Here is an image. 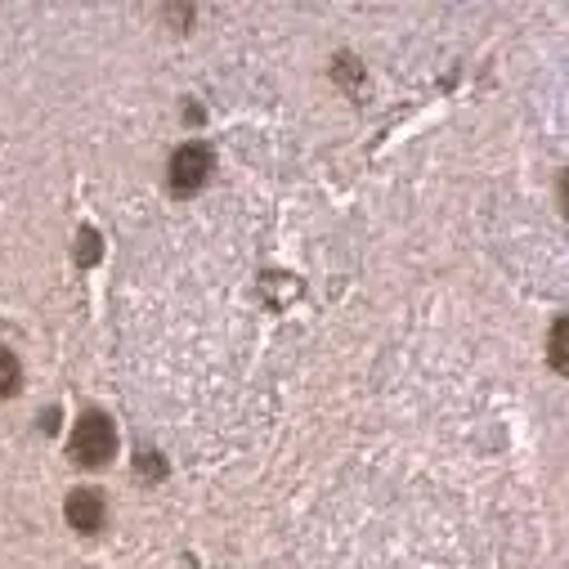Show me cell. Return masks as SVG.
<instances>
[{
	"instance_id": "5",
	"label": "cell",
	"mask_w": 569,
	"mask_h": 569,
	"mask_svg": "<svg viewBox=\"0 0 569 569\" xmlns=\"http://www.w3.org/2000/svg\"><path fill=\"white\" fill-rule=\"evenodd\" d=\"M551 359H556V368H565V323H556V332H551Z\"/></svg>"
},
{
	"instance_id": "2",
	"label": "cell",
	"mask_w": 569,
	"mask_h": 569,
	"mask_svg": "<svg viewBox=\"0 0 569 569\" xmlns=\"http://www.w3.org/2000/svg\"><path fill=\"white\" fill-rule=\"evenodd\" d=\"M207 176H211V153H207L202 144H184V149L171 158V189H176V193L202 189Z\"/></svg>"
},
{
	"instance_id": "4",
	"label": "cell",
	"mask_w": 569,
	"mask_h": 569,
	"mask_svg": "<svg viewBox=\"0 0 569 569\" xmlns=\"http://www.w3.org/2000/svg\"><path fill=\"white\" fill-rule=\"evenodd\" d=\"M19 390V359L0 346V395H14Z\"/></svg>"
},
{
	"instance_id": "3",
	"label": "cell",
	"mask_w": 569,
	"mask_h": 569,
	"mask_svg": "<svg viewBox=\"0 0 569 569\" xmlns=\"http://www.w3.org/2000/svg\"><path fill=\"white\" fill-rule=\"evenodd\" d=\"M63 516H68V525H72V529L94 533V529L103 525V498H99V489H72V498H68Z\"/></svg>"
},
{
	"instance_id": "1",
	"label": "cell",
	"mask_w": 569,
	"mask_h": 569,
	"mask_svg": "<svg viewBox=\"0 0 569 569\" xmlns=\"http://www.w3.org/2000/svg\"><path fill=\"white\" fill-rule=\"evenodd\" d=\"M112 445H117V436H112V421L103 412H86L77 421L72 440H68V449H72V458L81 467H103L112 458Z\"/></svg>"
}]
</instances>
